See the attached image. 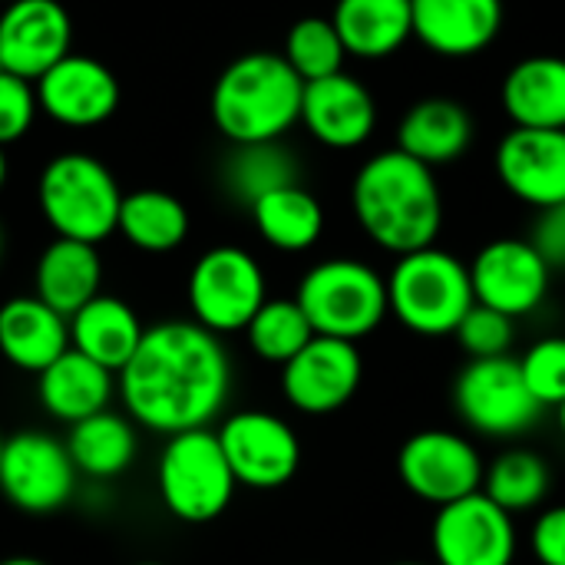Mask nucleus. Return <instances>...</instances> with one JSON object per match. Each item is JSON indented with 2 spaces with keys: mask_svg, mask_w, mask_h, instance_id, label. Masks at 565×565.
<instances>
[{
  "mask_svg": "<svg viewBox=\"0 0 565 565\" xmlns=\"http://www.w3.org/2000/svg\"><path fill=\"white\" fill-rule=\"evenodd\" d=\"M129 420L152 434L209 427L232 394V361L218 334L195 321L146 328L139 351L116 374Z\"/></svg>",
  "mask_w": 565,
  "mask_h": 565,
  "instance_id": "obj_1",
  "label": "nucleus"
},
{
  "mask_svg": "<svg viewBox=\"0 0 565 565\" xmlns=\"http://www.w3.org/2000/svg\"><path fill=\"white\" fill-rule=\"evenodd\" d=\"M351 205L364 235L397 258L437 245L444 228V199L434 169L397 146L358 169Z\"/></svg>",
  "mask_w": 565,
  "mask_h": 565,
  "instance_id": "obj_2",
  "label": "nucleus"
},
{
  "mask_svg": "<svg viewBox=\"0 0 565 565\" xmlns=\"http://www.w3.org/2000/svg\"><path fill=\"white\" fill-rule=\"evenodd\" d=\"M305 79L281 53L255 50L222 70L212 89V122L232 142H275L301 119Z\"/></svg>",
  "mask_w": 565,
  "mask_h": 565,
  "instance_id": "obj_3",
  "label": "nucleus"
},
{
  "mask_svg": "<svg viewBox=\"0 0 565 565\" xmlns=\"http://www.w3.org/2000/svg\"><path fill=\"white\" fill-rule=\"evenodd\" d=\"M391 315L420 338H450L477 305L470 265L430 245L401 255L387 275Z\"/></svg>",
  "mask_w": 565,
  "mask_h": 565,
  "instance_id": "obj_4",
  "label": "nucleus"
},
{
  "mask_svg": "<svg viewBox=\"0 0 565 565\" xmlns=\"http://www.w3.org/2000/svg\"><path fill=\"white\" fill-rule=\"evenodd\" d=\"M36 202L56 238L99 245L119 225L122 192L113 172L96 156L63 152L43 166Z\"/></svg>",
  "mask_w": 565,
  "mask_h": 565,
  "instance_id": "obj_5",
  "label": "nucleus"
},
{
  "mask_svg": "<svg viewBox=\"0 0 565 565\" xmlns=\"http://www.w3.org/2000/svg\"><path fill=\"white\" fill-rule=\"evenodd\" d=\"M295 301L308 315L315 334L354 344L371 338L391 315L387 278L358 258H328L308 268Z\"/></svg>",
  "mask_w": 565,
  "mask_h": 565,
  "instance_id": "obj_6",
  "label": "nucleus"
},
{
  "mask_svg": "<svg viewBox=\"0 0 565 565\" xmlns=\"http://www.w3.org/2000/svg\"><path fill=\"white\" fill-rule=\"evenodd\" d=\"M156 487L169 516L202 526L232 507L238 480L225 460L218 434L202 427L166 440L156 467Z\"/></svg>",
  "mask_w": 565,
  "mask_h": 565,
  "instance_id": "obj_7",
  "label": "nucleus"
},
{
  "mask_svg": "<svg viewBox=\"0 0 565 565\" xmlns=\"http://www.w3.org/2000/svg\"><path fill=\"white\" fill-rule=\"evenodd\" d=\"M454 407L457 417L487 440L523 437L546 414L513 354L467 361L454 381Z\"/></svg>",
  "mask_w": 565,
  "mask_h": 565,
  "instance_id": "obj_8",
  "label": "nucleus"
},
{
  "mask_svg": "<svg viewBox=\"0 0 565 565\" xmlns=\"http://www.w3.org/2000/svg\"><path fill=\"white\" fill-rule=\"evenodd\" d=\"M268 301V285L258 258L238 245H215L189 271L192 321L212 334L245 331Z\"/></svg>",
  "mask_w": 565,
  "mask_h": 565,
  "instance_id": "obj_9",
  "label": "nucleus"
},
{
  "mask_svg": "<svg viewBox=\"0 0 565 565\" xmlns=\"http://www.w3.org/2000/svg\"><path fill=\"white\" fill-rule=\"evenodd\" d=\"M397 477L417 500L447 507L483 490L487 463L470 437L457 430H420L397 454Z\"/></svg>",
  "mask_w": 565,
  "mask_h": 565,
  "instance_id": "obj_10",
  "label": "nucleus"
},
{
  "mask_svg": "<svg viewBox=\"0 0 565 565\" xmlns=\"http://www.w3.org/2000/svg\"><path fill=\"white\" fill-rule=\"evenodd\" d=\"M76 467L56 437L43 430H20L3 437L0 457V493L10 507L30 516L56 513L76 490Z\"/></svg>",
  "mask_w": 565,
  "mask_h": 565,
  "instance_id": "obj_11",
  "label": "nucleus"
},
{
  "mask_svg": "<svg viewBox=\"0 0 565 565\" xmlns=\"http://www.w3.org/2000/svg\"><path fill=\"white\" fill-rule=\"evenodd\" d=\"M430 553L434 565H513L520 553L516 520L480 490L434 513Z\"/></svg>",
  "mask_w": 565,
  "mask_h": 565,
  "instance_id": "obj_12",
  "label": "nucleus"
},
{
  "mask_svg": "<svg viewBox=\"0 0 565 565\" xmlns=\"http://www.w3.org/2000/svg\"><path fill=\"white\" fill-rule=\"evenodd\" d=\"M225 460L248 490H278L301 467V440L295 427L271 411H238L215 430Z\"/></svg>",
  "mask_w": 565,
  "mask_h": 565,
  "instance_id": "obj_13",
  "label": "nucleus"
},
{
  "mask_svg": "<svg viewBox=\"0 0 565 565\" xmlns=\"http://www.w3.org/2000/svg\"><path fill=\"white\" fill-rule=\"evenodd\" d=\"M364 381V361L354 341L315 334L281 367L285 401L308 417H328L348 407Z\"/></svg>",
  "mask_w": 565,
  "mask_h": 565,
  "instance_id": "obj_14",
  "label": "nucleus"
},
{
  "mask_svg": "<svg viewBox=\"0 0 565 565\" xmlns=\"http://www.w3.org/2000/svg\"><path fill=\"white\" fill-rule=\"evenodd\" d=\"M470 281L477 305H487L516 321L546 301L553 268L543 262L530 238H497L483 245L470 262Z\"/></svg>",
  "mask_w": 565,
  "mask_h": 565,
  "instance_id": "obj_15",
  "label": "nucleus"
},
{
  "mask_svg": "<svg viewBox=\"0 0 565 565\" xmlns=\"http://www.w3.org/2000/svg\"><path fill=\"white\" fill-rule=\"evenodd\" d=\"M73 53V23L60 0H10L0 13V63L36 83Z\"/></svg>",
  "mask_w": 565,
  "mask_h": 565,
  "instance_id": "obj_16",
  "label": "nucleus"
},
{
  "mask_svg": "<svg viewBox=\"0 0 565 565\" xmlns=\"http://www.w3.org/2000/svg\"><path fill=\"white\" fill-rule=\"evenodd\" d=\"M40 109L70 129H89L106 122L119 106V79L113 70L93 56L66 53L36 83Z\"/></svg>",
  "mask_w": 565,
  "mask_h": 565,
  "instance_id": "obj_17",
  "label": "nucleus"
},
{
  "mask_svg": "<svg viewBox=\"0 0 565 565\" xmlns=\"http://www.w3.org/2000/svg\"><path fill=\"white\" fill-rule=\"evenodd\" d=\"M497 175L510 195L540 209L565 202V129H513L497 149Z\"/></svg>",
  "mask_w": 565,
  "mask_h": 565,
  "instance_id": "obj_18",
  "label": "nucleus"
},
{
  "mask_svg": "<svg viewBox=\"0 0 565 565\" xmlns=\"http://www.w3.org/2000/svg\"><path fill=\"white\" fill-rule=\"evenodd\" d=\"M301 122L328 149H358L377 126V106L367 86L341 70L334 76L305 83Z\"/></svg>",
  "mask_w": 565,
  "mask_h": 565,
  "instance_id": "obj_19",
  "label": "nucleus"
},
{
  "mask_svg": "<svg viewBox=\"0 0 565 565\" xmlns=\"http://www.w3.org/2000/svg\"><path fill=\"white\" fill-rule=\"evenodd\" d=\"M414 36L440 56H477L503 26V0H411Z\"/></svg>",
  "mask_w": 565,
  "mask_h": 565,
  "instance_id": "obj_20",
  "label": "nucleus"
},
{
  "mask_svg": "<svg viewBox=\"0 0 565 565\" xmlns=\"http://www.w3.org/2000/svg\"><path fill=\"white\" fill-rule=\"evenodd\" d=\"M70 351V318L43 305L36 295L0 305V354L26 374L46 371Z\"/></svg>",
  "mask_w": 565,
  "mask_h": 565,
  "instance_id": "obj_21",
  "label": "nucleus"
},
{
  "mask_svg": "<svg viewBox=\"0 0 565 565\" xmlns=\"http://www.w3.org/2000/svg\"><path fill=\"white\" fill-rule=\"evenodd\" d=\"M113 391H116V374L73 348L36 374L40 407L70 427L93 414L109 411Z\"/></svg>",
  "mask_w": 565,
  "mask_h": 565,
  "instance_id": "obj_22",
  "label": "nucleus"
},
{
  "mask_svg": "<svg viewBox=\"0 0 565 565\" xmlns=\"http://www.w3.org/2000/svg\"><path fill=\"white\" fill-rule=\"evenodd\" d=\"M473 142V119L463 103L450 96H427L414 103L397 126V149L437 169L457 162Z\"/></svg>",
  "mask_w": 565,
  "mask_h": 565,
  "instance_id": "obj_23",
  "label": "nucleus"
},
{
  "mask_svg": "<svg viewBox=\"0 0 565 565\" xmlns=\"http://www.w3.org/2000/svg\"><path fill=\"white\" fill-rule=\"evenodd\" d=\"M103 285V262L96 245L73 242V238H53L33 271V295L60 311L63 318H73L83 305H89Z\"/></svg>",
  "mask_w": 565,
  "mask_h": 565,
  "instance_id": "obj_24",
  "label": "nucleus"
},
{
  "mask_svg": "<svg viewBox=\"0 0 565 565\" xmlns=\"http://www.w3.org/2000/svg\"><path fill=\"white\" fill-rule=\"evenodd\" d=\"M142 334L146 328L139 315L113 295H96L70 318V348L113 374H119L132 361L142 344Z\"/></svg>",
  "mask_w": 565,
  "mask_h": 565,
  "instance_id": "obj_25",
  "label": "nucleus"
},
{
  "mask_svg": "<svg viewBox=\"0 0 565 565\" xmlns=\"http://www.w3.org/2000/svg\"><path fill=\"white\" fill-rule=\"evenodd\" d=\"M503 109L520 129H565V60L530 56L503 79Z\"/></svg>",
  "mask_w": 565,
  "mask_h": 565,
  "instance_id": "obj_26",
  "label": "nucleus"
},
{
  "mask_svg": "<svg viewBox=\"0 0 565 565\" xmlns=\"http://www.w3.org/2000/svg\"><path fill=\"white\" fill-rule=\"evenodd\" d=\"M331 20L344 50L361 60H384L414 36L411 0H338Z\"/></svg>",
  "mask_w": 565,
  "mask_h": 565,
  "instance_id": "obj_27",
  "label": "nucleus"
},
{
  "mask_svg": "<svg viewBox=\"0 0 565 565\" xmlns=\"http://www.w3.org/2000/svg\"><path fill=\"white\" fill-rule=\"evenodd\" d=\"M248 212H252L258 235L271 248L288 252V255L308 252L324 235V209L301 182L268 192Z\"/></svg>",
  "mask_w": 565,
  "mask_h": 565,
  "instance_id": "obj_28",
  "label": "nucleus"
},
{
  "mask_svg": "<svg viewBox=\"0 0 565 565\" xmlns=\"http://www.w3.org/2000/svg\"><path fill=\"white\" fill-rule=\"evenodd\" d=\"M136 427L122 414L103 411L70 427L66 450L73 467L93 480H113L126 473L136 460Z\"/></svg>",
  "mask_w": 565,
  "mask_h": 565,
  "instance_id": "obj_29",
  "label": "nucleus"
},
{
  "mask_svg": "<svg viewBox=\"0 0 565 565\" xmlns=\"http://www.w3.org/2000/svg\"><path fill=\"white\" fill-rule=\"evenodd\" d=\"M298 182H301V166L281 139L232 146V152L222 166L225 192L248 209L258 199H265L268 192L285 189V185H298Z\"/></svg>",
  "mask_w": 565,
  "mask_h": 565,
  "instance_id": "obj_30",
  "label": "nucleus"
},
{
  "mask_svg": "<svg viewBox=\"0 0 565 565\" xmlns=\"http://www.w3.org/2000/svg\"><path fill=\"white\" fill-rule=\"evenodd\" d=\"M116 232L139 252L166 255L189 238V209L162 189H139L122 195Z\"/></svg>",
  "mask_w": 565,
  "mask_h": 565,
  "instance_id": "obj_31",
  "label": "nucleus"
},
{
  "mask_svg": "<svg viewBox=\"0 0 565 565\" xmlns=\"http://www.w3.org/2000/svg\"><path fill=\"white\" fill-rule=\"evenodd\" d=\"M550 487H553L550 463L536 450H526V447L503 450L487 467V477H483V493L510 516L536 510L550 497Z\"/></svg>",
  "mask_w": 565,
  "mask_h": 565,
  "instance_id": "obj_32",
  "label": "nucleus"
},
{
  "mask_svg": "<svg viewBox=\"0 0 565 565\" xmlns=\"http://www.w3.org/2000/svg\"><path fill=\"white\" fill-rule=\"evenodd\" d=\"M245 338L258 361L285 367L301 348H308L315 328L295 298H268L258 308V315L248 321Z\"/></svg>",
  "mask_w": 565,
  "mask_h": 565,
  "instance_id": "obj_33",
  "label": "nucleus"
},
{
  "mask_svg": "<svg viewBox=\"0 0 565 565\" xmlns=\"http://www.w3.org/2000/svg\"><path fill=\"white\" fill-rule=\"evenodd\" d=\"M281 56L305 83H315V79L341 73L348 50L331 17H301L288 30Z\"/></svg>",
  "mask_w": 565,
  "mask_h": 565,
  "instance_id": "obj_34",
  "label": "nucleus"
},
{
  "mask_svg": "<svg viewBox=\"0 0 565 565\" xmlns=\"http://www.w3.org/2000/svg\"><path fill=\"white\" fill-rule=\"evenodd\" d=\"M460 351L467 361H487V358H510L516 344V321L510 315H500L487 305H473L460 328L454 331Z\"/></svg>",
  "mask_w": 565,
  "mask_h": 565,
  "instance_id": "obj_35",
  "label": "nucleus"
},
{
  "mask_svg": "<svg viewBox=\"0 0 565 565\" xmlns=\"http://www.w3.org/2000/svg\"><path fill=\"white\" fill-rule=\"evenodd\" d=\"M520 371L543 407H559L565 401V338H540L520 358Z\"/></svg>",
  "mask_w": 565,
  "mask_h": 565,
  "instance_id": "obj_36",
  "label": "nucleus"
},
{
  "mask_svg": "<svg viewBox=\"0 0 565 565\" xmlns=\"http://www.w3.org/2000/svg\"><path fill=\"white\" fill-rule=\"evenodd\" d=\"M36 109H40L36 86L3 70L0 73V146L23 139L36 119Z\"/></svg>",
  "mask_w": 565,
  "mask_h": 565,
  "instance_id": "obj_37",
  "label": "nucleus"
},
{
  "mask_svg": "<svg viewBox=\"0 0 565 565\" xmlns=\"http://www.w3.org/2000/svg\"><path fill=\"white\" fill-rule=\"evenodd\" d=\"M530 242L553 271H565V202L536 212Z\"/></svg>",
  "mask_w": 565,
  "mask_h": 565,
  "instance_id": "obj_38",
  "label": "nucleus"
},
{
  "mask_svg": "<svg viewBox=\"0 0 565 565\" xmlns=\"http://www.w3.org/2000/svg\"><path fill=\"white\" fill-rule=\"evenodd\" d=\"M530 550L540 565H565V503L536 516L530 530Z\"/></svg>",
  "mask_w": 565,
  "mask_h": 565,
  "instance_id": "obj_39",
  "label": "nucleus"
},
{
  "mask_svg": "<svg viewBox=\"0 0 565 565\" xmlns=\"http://www.w3.org/2000/svg\"><path fill=\"white\" fill-rule=\"evenodd\" d=\"M0 565H46L43 559H33V556H10V559H3Z\"/></svg>",
  "mask_w": 565,
  "mask_h": 565,
  "instance_id": "obj_40",
  "label": "nucleus"
},
{
  "mask_svg": "<svg viewBox=\"0 0 565 565\" xmlns=\"http://www.w3.org/2000/svg\"><path fill=\"white\" fill-rule=\"evenodd\" d=\"M7 182V156H3V146H0V189Z\"/></svg>",
  "mask_w": 565,
  "mask_h": 565,
  "instance_id": "obj_41",
  "label": "nucleus"
},
{
  "mask_svg": "<svg viewBox=\"0 0 565 565\" xmlns=\"http://www.w3.org/2000/svg\"><path fill=\"white\" fill-rule=\"evenodd\" d=\"M556 417H559V430L565 434V401L559 404V407H556Z\"/></svg>",
  "mask_w": 565,
  "mask_h": 565,
  "instance_id": "obj_42",
  "label": "nucleus"
},
{
  "mask_svg": "<svg viewBox=\"0 0 565 565\" xmlns=\"http://www.w3.org/2000/svg\"><path fill=\"white\" fill-rule=\"evenodd\" d=\"M391 565H434V563H420V559H401V563H391Z\"/></svg>",
  "mask_w": 565,
  "mask_h": 565,
  "instance_id": "obj_43",
  "label": "nucleus"
},
{
  "mask_svg": "<svg viewBox=\"0 0 565 565\" xmlns=\"http://www.w3.org/2000/svg\"><path fill=\"white\" fill-rule=\"evenodd\" d=\"M0 255H3V228H0Z\"/></svg>",
  "mask_w": 565,
  "mask_h": 565,
  "instance_id": "obj_44",
  "label": "nucleus"
},
{
  "mask_svg": "<svg viewBox=\"0 0 565 565\" xmlns=\"http://www.w3.org/2000/svg\"><path fill=\"white\" fill-rule=\"evenodd\" d=\"M136 565H166V563H136Z\"/></svg>",
  "mask_w": 565,
  "mask_h": 565,
  "instance_id": "obj_45",
  "label": "nucleus"
},
{
  "mask_svg": "<svg viewBox=\"0 0 565 565\" xmlns=\"http://www.w3.org/2000/svg\"><path fill=\"white\" fill-rule=\"evenodd\" d=\"M0 457H3V437H0Z\"/></svg>",
  "mask_w": 565,
  "mask_h": 565,
  "instance_id": "obj_46",
  "label": "nucleus"
},
{
  "mask_svg": "<svg viewBox=\"0 0 565 565\" xmlns=\"http://www.w3.org/2000/svg\"><path fill=\"white\" fill-rule=\"evenodd\" d=\"M0 73H3V63H0Z\"/></svg>",
  "mask_w": 565,
  "mask_h": 565,
  "instance_id": "obj_47",
  "label": "nucleus"
}]
</instances>
